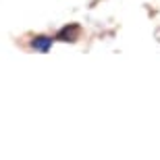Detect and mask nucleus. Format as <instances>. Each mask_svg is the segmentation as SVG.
<instances>
[{
  "mask_svg": "<svg viewBox=\"0 0 160 160\" xmlns=\"http://www.w3.org/2000/svg\"><path fill=\"white\" fill-rule=\"evenodd\" d=\"M77 33H79V27H77V25H71V27H65V29L58 31V40H62V42H75Z\"/></svg>",
  "mask_w": 160,
  "mask_h": 160,
  "instance_id": "1",
  "label": "nucleus"
},
{
  "mask_svg": "<svg viewBox=\"0 0 160 160\" xmlns=\"http://www.w3.org/2000/svg\"><path fill=\"white\" fill-rule=\"evenodd\" d=\"M50 46H52V40H50V38H36V40H33V48H36V50H40V52H48V50H50Z\"/></svg>",
  "mask_w": 160,
  "mask_h": 160,
  "instance_id": "2",
  "label": "nucleus"
}]
</instances>
